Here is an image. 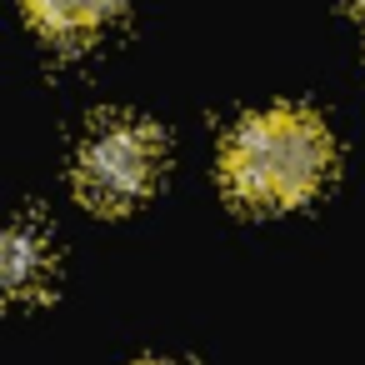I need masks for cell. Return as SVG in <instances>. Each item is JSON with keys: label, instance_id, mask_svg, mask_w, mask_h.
Wrapping results in <instances>:
<instances>
[{"label": "cell", "instance_id": "obj_1", "mask_svg": "<svg viewBox=\"0 0 365 365\" xmlns=\"http://www.w3.org/2000/svg\"><path fill=\"white\" fill-rule=\"evenodd\" d=\"M335 170V140L305 106H270L220 140V185L245 210H295Z\"/></svg>", "mask_w": 365, "mask_h": 365}, {"label": "cell", "instance_id": "obj_2", "mask_svg": "<svg viewBox=\"0 0 365 365\" xmlns=\"http://www.w3.org/2000/svg\"><path fill=\"white\" fill-rule=\"evenodd\" d=\"M160 170H165V140L150 120L101 115L76 150L71 180H76V195L91 210L120 215V210H135L155 190Z\"/></svg>", "mask_w": 365, "mask_h": 365}, {"label": "cell", "instance_id": "obj_3", "mask_svg": "<svg viewBox=\"0 0 365 365\" xmlns=\"http://www.w3.org/2000/svg\"><path fill=\"white\" fill-rule=\"evenodd\" d=\"M51 270H56V260H51L46 230L31 225V220H16V225L6 230V250H0L6 295H11V300H36V295H46V290H51Z\"/></svg>", "mask_w": 365, "mask_h": 365}, {"label": "cell", "instance_id": "obj_4", "mask_svg": "<svg viewBox=\"0 0 365 365\" xmlns=\"http://www.w3.org/2000/svg\"><path fill=\"white\" fill-rule=\"evenodd\" d=\"M115 11H120V0H26L31 26L46 41H61V46L91 41Z\"/></svg>", "mask_w": 365, "mask_h": 365}, {"label": "cell", "instance_id": "obj_5", "mask_svg": "<svg viewBox=\"0 0 365 365\" xmlns=\"http://www.w3.org/2000/svg\"><path fill=\"white\" fill-rule=\"evenodd\" d=\"M345 6H350L355 16H365V0H345Z\"/></svg>", "mask_w": 365, "mask_h": 365}, {"label": "cell", "instance_id": "obj_6", "mask_svg": "<svg viewBox=\"0 0 365 365\" xmlns=\"http://www.w3.org/2000/svg\"><path fill=\"white\" fill-rule=\"evenodd\" d=\"M140 365H175V360H140Z\"/></svg>", "mask_w": 365, "mask_h": 365}]
</instances>
